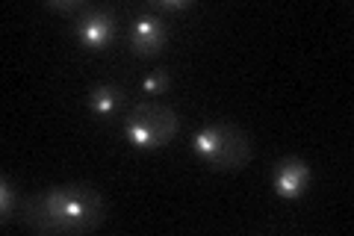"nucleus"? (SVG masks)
<instances>
[{"mask_svg":"<svg viewBox=\"0 0 354 236\" xmlns=\"http://www.w3.org/2000/svg\"><path fill=\"white\" fill-rule=\"evenodd\" d=\"M18 212L36 233H86L104 221V198L88 183H65L27 195Z\"/></svg>","mask_w":354,"mask_h":236,"instance_id":"f257e3e1","label":"nucleus"},{"mask_svg":"<svg viewBox=\"0 0 354 236\" xmlns=\"http://www.w3.org/2000/svg\"><path fill=\"white\" fill-rule=\"evenodd\" d=\"M192 151L216 172H236L254 156V145L248 133L236 125H209L195 133Z\"/></svg>","mask_w":354,"mask_h":236,"instance_id":"f03ea898","label":"nucleus"},{"mask_svg":"<svg viewBox=\"0 0 354 236\" xmlns=\"http://www.w3.org/2000/svg\"><path fill=\"white\" fill-rule=\"evenodd\" d=\"M177 130H180V116L171 107L153 104V100H139L127 112L124 136L133 148L142 151L162 148V145H169L177 136Z\"/></svg>","mask_w":354,"mask_h":236,"instance_id":"7ed1b4c3","label":"nucleus"},{"mask_svg":"<svg viewBox=\"0 0 354 236\" xmlns=\"http://www.w3.org/2000/svg\"><path fill=\"white\" fill-rule=\"evenodd\" d=\"M74 33L80 39V44H86L88 51H104L115 42V15L109 9L86 6L74 18Z\"/></svg>","mask_w":354,"mask_h":236,"instance_id":"20e7f679","label":"nucleus"},{"mask_svg":"<svg viewBox=\"0 0 354 236\" xmlns=\"http://www.w3.org/2000/svg\"><path fill=\"white\" fill-rule=\"evenodd\" d=\"M165 39H169V30H165V21L151 12V9H142V12L133 18L130 27V51L136 56H157L165 48Z\"/></svg>","mask_w":354,"mask_h":236,"instance_id":"39448f33","label":"nucleus"},{"mask_svg":"<svg viewBox=\"0 0 354 236\" xmlns=\"http://www.w3.org/2000/svg\"><path fill=\"white\" fill-rule=\"evenodd\" d=\"M272 186H274V192L286 201L301 198L304 189L310 186V165L301 160V156H286V160H281L278 168H274Z\"/></svg>","mask_w":354,"mask_h":236,"instance_id":"423d86ee","label":"nucleus"},{"mask_svg":"<svg viewBox=\"0 0 354 236\" xmlns=\"http://www.w3.org/2000/svg\"><path fill=\"white\" fill-rule=\"evenodd\" d=\"M121 100H124V92H121V86H115V83H101L88 92V107L101 118H113L121 107Z\"/></svg>","mask_w":354,"mask_h":236,"instance_id":"0eeeda50","label":"nucleus"},{"mask_svg":"<svg viewBox=\"0 0 354 236\" xmlns=\"http://www.w3.org/2000/svg\"><path fill=\"white\" fill-rule=\"evenodd\" d=\"M18 212V195H15V183L9 181V174H3L0 181V221L9 224L12 216Z\"/></svg>","mask_w":354,"mask_h":236,"instance_id":"6e6552de","label":"nucleus"},{"mask_svg":"<svg viewBox=\"0 0 354 236\" xmlns=\"http://www.w3.org/2000/svg\"><path fill=\"white\" fill-rule=\"evenodd\" d=\"M189 6H192L189 0H151L148 3L151 12H183Z\"/></svg>","mask_w":354,"mask_h":236,"instance_id":"1a4fd4ad","label":"nucleus"},{"mask_svg":"<svg viewBox=\"0 0 354 236\" xmlns=\"http://www.w3.org/2000/svg\"><path fill=\"white\" fill-rule=\"evenodd\" d=\"M165 86H169V71H165V69H157L151 77H145V92H148V95L165 92Z\"/></svg>","mask_w":354,"mask_h":236,"instance_id":"9d476101","label":"nucleus"},{"mask_svg":"<svg viewBox=\"0 0 354 236\" xmlns=\"http://www.w3.org/2000/svg\"><path fill=\"white\" fill-rule=\"evenodd\" d=\"M44 6L53 9V12H83L88 3H83V0H48Z\"/></svg>","mask_w":354,"mask_h":236,"instance_id":"9b49d317","label":"nucleus"}]
</instances>
